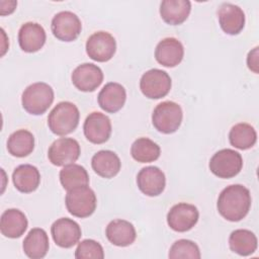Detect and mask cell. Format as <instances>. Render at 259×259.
<instances>
[{
    "label": "cell",
    "mask_w": 259,
    "mask_h": 259,
    "mask_svg": "<svg viewBox=\"0 0 259 259\" xmlns=\"http://www.w3.org/2000/svg\"><path fill=\"white\" fill-rule=\"evenodd\" d=\"M68 211L80 219L90 217L96 209L97 199L94 191L88 185L68 190L65 198Z\"/></svg>",
    "instance_id": "cell-5"
},
{
    "label": "cell",
    "mask_w": 259,
    "mask_h": 259,
    "mask_svg": "<svg viewBox=\"0 0 259 259\" xmlns=\"http://www.w3.org/2000/svg\"><path fill=\"white\" fill-rule=\"evenodd\" d=\"M105 235L111 244L117 247H126L135 242L137 232L132 223L125 220H113L107 225Z\"/></svg>",
    "instance_id": "cell-21"
},
{
    "label": "cell",
    "mask_w": 259,
    "mask_h": 259,
    "mask_svg": "<svg viewBox=\"0 0 259 259\" xmlns=\"http://www.w3.org/2000/svg\"><path fill=\"white\" fill-rule=\"evenodd\" d=\"M137 184L145 195L158 196L165 189L166 177L160 168L148 166L141 169L138 173Z\"/></svg>",
    "instance_id": "cell-15"
},
{
    "label": "cell",
    "mask_w": 259,
    "mask_h": 259,
    "mask_svg": "<svg viewBox=\"0 0 259 259\" xmlns=\"http://www.w3.org/2000/svg\"><path fill=\"white\" fill-rule=\"evenodd\" d=\"M75 258L76 259H103L104 251L102 246L98 242L92 239H85L78 244L75 251Z\"/></svg>",
    "instance_id": "cell-32"
},
{
    "label": "cell",
    "mask_w": 259,
    "mask_h": 259,
    "mask_svg": "<svg viewBox=\"0 0 259 259\" xmlns=\"http://www.w3.org/2000/svg\"><path fill=\"white\" fill-rule=\"evenodd\" d=\"M47 39L45 28L36 22H25L18 31V44L25 53H35L39 51Z\"/></svg>",
    "instance_id": "cell-18"
},
{
    "label": "cell",
    "mask_w": 259,
    "mask_h": 259,
    "mask_svg": "<svg viewBox=\"0 0 259 259\" xmlns=\"http://www.w3.org/2000/svg\"><path fill=\"white\" fill-rule=\"evenodd\" d=\"M112 131L111 121L104 113L94 111L85 119L83 132L85 138L92 144L100 145L108 141Z\"/></svg>",
    "instance_id": "cell-12"
},
{
    "label": "cell",
    "mask_w": 259,
    "mask_h": 259,
    "mask_svg": "<svg viewBox=\"0 0 259 259\" xmlns=\"http://www.w3.org/2000/svg\"><path fill=\"white\" fill-rule=\"evenodd\" d=\"M168 257L171 259L176 258H191V259H199L201 257L198 246L190 240L180 239L173 243L170 247Z\"/></svg>",
    "instance_id": "cell-31"
},
{
    "label": "cell",
    "mask_w": 259,
    "mask_h": 259,
    "mask_svg": "<svg viewBox=\"0 0 259 259\" xmlns=\"http://www.w3.org/2000/svg\"><path fill=\"white\" fill-rule=\"evenodd\" d=\"M172 86L171 78L167 72L160 69H151L143 74L140 80L142 93L150 99L165 97Z\"/></svg>",
    "instance_id": "cell-7"
},
{
    "label": "cell",
    "mask_w": 259,
    "mask_h": 259,
    "mask_svg": "<svg viewBox=\"0 0 259 259\" xmlns=\"http://www.w3.org/2000/svg\"><path fill=\"white\" fill-rule=\"evenodd\" d=\"M51 28L55 37L69 42L79 36L82 24L79 17L72 11H61L53 17Z\"/></svg>",
    "instance_id": "cell-11"
},
{
    "label": "cell",
    "mask_w": 259,
    "mask_h": 259,
    "mask_svg": "<svg viewBox=\"0 0 259 259\" xmlns=\"http://www.w3.org/2000/svg\"><path fill=\"white\" fill-rule=\"evenodd\" d=\"M199 212L195 205L179 202L167 213V224L175 232L184 233L191 230L198 222Z\"/></svg>",
    "instance_id": "cell-9"
},
{
    "label": "cell",
    "mask_w": 259,
    "mask_h": 259,
    "mask_svg": "<svg viewBox=\"0 0 259 259\" xmlns=\"http://www.w3.org/2000/svg\"><path fill=\"white\" fill-rule=\"evenodd\" d=\"M17 5L16 1H1L0 2V14L1 15H6V14H10L15 10V7Z\"/></svg>",
    "instance_id": "cell-34"
},
{
    "label": "cell",
    "mask_w": 259,
    "mask_h": 259,
    "mask_svg": "<svg viewBox=\"0 0 259 259\" xmlns=\"http://www.w3.org/2000/svg\"><path fill=\"white\" fill-rule=\"evenodd\" d=\"M98 104L104 111L114 113L120 110L126 100V92L124 87L116 82L105 84L97 96Z\"/></svg>",
    "instance_id": "cell-19"
},
{
    "label": "cell",
    "mask_w": 259,
    "mask_h": 259,
    "mask_svg": "<svg viewBox=\"0 0 259 259\" xmlns=\"http://www.w3.org/2000/svg\"><path fill=\"white\" fill-rule=\"evenodd\" d=\"M230 144L239 150H248L257 142L255 128L246 122H239L232 126L229 133Z\"/></svg>",
    "instance_id": "cell-28"
},
{
    "label": "cell",
    "mask_w": 259,
    "mask_h": 259,
    "mask_svg": "<svg viewBox=\"0 0 259 259\" xmlns=\"http://www.w3.org/2000/svg\"><path fill=\"white\" fill-rule=\"evenodd\" d=\"M183 112L180 105L174 101H163L159 103L152 113L154 127L162 134L175 133L181 125Z\"/></svg>",
    "instance_id": "cell-4"
},
{
    "label": "cell",
    "mask_w": 259,
    "mask_h": 259,
    "mask_svg": "<svg viewBox=\"0 0 259 259\" xmlns=\"http://www.w3.org/2000/svg\"><path fill=\"white\" fill-rule=\"evenodd\" d=\"M79 119L78 107L70 101H61L51 110L48 116V125L53 134L66 136L77 128Z\"/></svg>",
    "instance_id": "cell-2"
},
{
    "label": "cell",
    "mask_w": 259,
    "mask_h": 259,
    "mask_svg": "<svg viewBox=\"0 0 259 259\" xmlns=\"http://www.w3.org/2000/svg\"><path fill=\"white\" fill-rule=\"evenodd\" d=\"M15 188L22 193H30L37 189L40 183V173L35 166L22 164L17 166L12 173Z\"/></svg>",
    "instance_id": "cell-24"
},
{
    "label": "cell",
    "mask_w": 259,
    "mask_h": 259,
    "mask_svg": "<svg viewBox=\"0 0 259 259\" xmlns=\"http://www.w3.org/2000/svg\"><path fill=\"white\" fill-rule=\"evenodd\" d=\"M184 56L183 45L175 37L163 38L155 49L156 61L167 68L179 65Z\"/></svg>",
    "instance_id": "cell-17"
},
{
    "label": "cell",
    "mask_w": 259,
    "mask_h": 259,
    "mask_svg": "<svg viewBox=\"0 0 259 259\" xmlns=\"http://www.w3.org/2000/svg\"><path fill=\"white\" fill-rule=\"evenodd\" d=\"M22 248L24 254L30 259L44 258L50 248L47 232L40 228L31 229L23 240Z\"/></svg>",
    "instance_id": "cell-25"
},
{
    "label": "cell",
    "mask_w": 259,
    "mask_h": 259,
    "mask_svg": "<svg viewBox=\"0 0 259 259\" xmlns=\"http://www.w3.org/2000/svg\"><path fill=\"white\" fill-rule=\"evenodd\" d=\"M248 68L255 74H258V47L249 52L247 57Z\"/></svg>",
    "instance_id": "cell-33"
},
{
    "label": "cell",
    "mask_w": 259,
    "mask_h": 259,
    "mask_svg": "<svg viewBox=\"0 0 259 259\" xmlns=\"http://www.w3.org/2000/svg\"><path fill=\"white\" fill-rule=\"evenodd\" d=\"M258 241L255 234L246 229H238L231 233L229 246L231 251L240 256H249L257 249Z\"/></svg>",
    "instance_id": "cell-26"
},
{
    "label": "cell",
    "mask_w": 259,
    "mask_h": 259,
    "mask_svg": "<svg viewBox=\"0 0 259 259\" xmlns=\"http://www.w3.org/2000/svg\"><path fill=\"white\" fill-rule=\"evenodd\" d=\"M251 194L247 187L241 184H232L222 190L217 207L219 213L230 222H239L249 212Z\"/></svg>",
    "instance_id": "cell-1"
},
{
    "label": "cell",
    "mask_w": 259,
    "mask_h": 259,
    "mask_svg": "<svg viewBox=\"0 0 259 259\" xmlns=\"http://www.w3.org/2000/svg\"><path fill=\"white\" fill-rule=\"evenodd\" d=\"M208 167L210 172L219 178H233L242 170L243 158L235 150L223 149L213 154L209 160Z\"/></svg>",
    "instance_id": "cell-6"
},
{
    "label": "cell",
    "mask_w": 259,
    "mask_h": 259,
    "mask_svg": "<svg viewBox=\"0 0 259 259\" xmlns=\"http://www.w3.org/2000/svg\"><path fill=\"white\" fill-rule=\"evenodd\" d=\"M28 222L26 215L17 208L6 209L0 219L1 234L10 239L21 237L26 231Z\"/></svg>",
    "instance_id": "cell-20"
},
{
    "label": "cell",
    "mask_w": 259,
    "mask_h": 259,
    "mask_svg": "<svg viewBox=\"0 0 259 259\" xmlns=\"http://www.w3.org/2000/svg\"><path fill=\"white\" fill-rule=\"evenodd\" d=\"M60 182L64 189L70 190L75 187L89 184V175L87 170L78 164L64 166L60 171Z\"/></svg>",
    "instance_id": "cell-30"
},
{
    "label": "cell",
    "mask_w": 259,
    "mask_h": 259,
    "mask_svg": "<svg viewBox=\"0 0 259 259\" xmlns=\"http://www.w3.org/2000/svg\"><path fill=\"white\" fill-rule=\"evenodd\" d=\"M218 18L221 28L230 35L240 33L245 25V13L238 5L223 3L218 10Z\"/></svg>",
    "instance_id": "cell-16"
},
{
    "label": "cell",
    "mask_w": 259,
    "mask_h": 259,
    "mask_svg": "<svg viewBox=\"0 0 259 259\" xmlns=\"http://www.w3.org/2000/svg\"><path fill=\"white\" fill-rule=\"evenodd\" d=\"M81 154L79 143L72 138H60L49 148L48 158L55 166L74 164Z\"/></svg>",
    "instance_id": "cell-10"
},
{
    "label": "cell",
    "mask_w": 259,
    "mask_h": 259,
    "mask_svg": "<svg viewBox=\"0 0 259 259\" xmlns=\"http://www.w3.org/2000/svg\"><path fill=\"white\" fill-rule=\"evenodd\" d=\"M115 52V38L107 31H96L86 41V53L93 61L107 62L114 56Z\"/></svg>",
    "instance_id": "cell-8"
},
{
    "label": "cell",
    "mask_w": 259,
    "mask_h": 259,
    "mask_svg": "<svg viewBox=\"0 0 259 259\" xmlns=\"http://www.w3.org/2000/svg\"><path fill=\"white\" fill-rule=\"evenodd\" d=\"M91 166L97 175L109 179L118 174L121 168V162L114 152L101 150L93 155Z\"/></svg>",
    "instance_id": "cell-22"
},
{
    "label": "cell",
    "mask_w": 259,
    "mask_h": 259,
    "mask_svg": "<svg viewBox=\"0 0 259 259\" xmlns=\"http://www.w3.org/2000/svg\"><path fill=\"white\" fill-rule=\"evenodd\" d=\"M161 154V149L154 141L148 138L137 139L131 147L132 157L140 163H151L156 161Z\"/></svg>",
    "instance_id": "cell-29"
},
{
    "label": "cell",
    "mask_w": 259,
    "mask_h": 259,
    "mask_svg": "<svg viewBox=\"0 0 259 259\" xmlns=\"http://www.w3.org/2000/svg\"><path fill=\"white\" fill-rule=\"evenodd\" d=\"M73 85L80 91L93 92L103 81L102 70L92 63H84L75 68L71 76Z\"/></svg>",
    "instance_id": "cell-14"
},
{
    "label": "cell",
    "mask_w": 259,
    "mask_h": 259,
    "mask_svg": "<svg viewBox=\"0 0 259 259\" xmlns=\"http://www.w3.org/2000/svg\"><path fill=\"white\" fill-rule=\"evenodd\" d=\"M51 234L56 245L68 249L79 242L82 231L77 222L69 218H61L53 223Z\"/></svg>",
    "instance_id": "cell-13"
},
{
    "label": "cell",
    "mask_w": 259,
    "mask_h": 259,
    "mask_svg": "<svg viewBox=\"0 0 259 259\" xmlns=\"http://www.w3.org/2000/svg\"><path fill=\"white\" fill-rule=\"evenodd\" d=\"M53 88L45 82H36L27 86L21 95L24 110L32 115L44 114L54 101Z\"/></svg>",
    "instance_id": "cell-3"
},
{
    "label": "cell",
    "mask_w": 259,
    "mask_h": 259,
    "mask_svg": "<svg viewBox=\"0 0 259 259\" xmlns=\"http://www.w3.org/2000/svg\"><path fill=\"white\" fill-rule=\"evenodd\" d=\"M190 11L191 3L188 0H164L160 4L161 18L170 25L183 23Z\"/></svg>",
    "instance_id": "cell-23"
},
{
    "label": "cell",
    "mask_w": 259,
    "mask_h": 259,
    "mask_svg": "<svg viewBox=\"0 0 259 259\" xmlns=\"http://www.w3.org/2000/svg\"><path fill=\"white\" fill-rule=\"evenodd\" d=\"M33 149L34 137L27 130H18L12 133L7 140V150L14 157H26L32 153Z\"/></svg>",
    "instance_id": "cell-27"
}]
</instances>
